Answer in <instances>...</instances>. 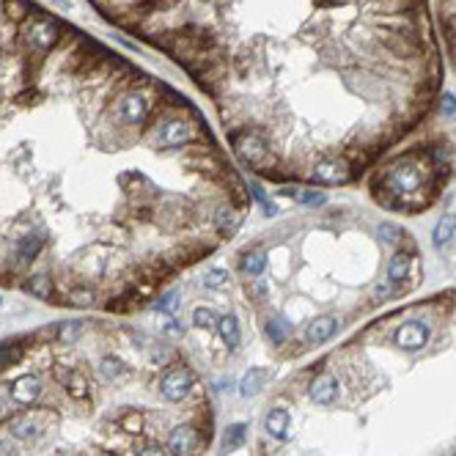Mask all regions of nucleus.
Returning <instances> with one entry per match:
<instances>
[{"label": "nucleus", "instance_id": "obj_1", "mask_svg": "<svg viewBox=\"0 0 456 456\" xmlns=\"http://www.w3.org/2000/svg\"><path fill=\"white\" fill-rule=\"evenodd\" d=\"M195 388H201V385H198L195 374H192L187 366L168 368V371L162 374V379H160V393H162V398H168V401H173V404L184 401Z\"/></svg>", "mask_w": 456, "mask_h": 456}, {"label": "nucleus", "instance_id": "obj_2", "mask_svg": "<svg viewBox=\"0 0 456 456\" xmlns=\"http://www.w3.org/2000/svg\"><path fill=\"white\" fill-rule=\"evenodd\" d=\"M149 97L140 94V91H127L118 105H116V118L124 124V127H140L149 116Z\"/></svg>", "mask_w": 456, "mask_h": 456}, {"label": "nucleus", "instance_id": "obj_3", "mask_svg": "<svg viewBox=\"0 0 456 456\" xmlns=\"http://www.w3.org/2000/svg\"><path fill=\"white\" fill-rule=\"evenodd\" d=\"M195 127L198 124H190L184 116H170V118H165V121L157 124V140L165 149H181L192 138Z\"/></svg>", "mask_w": 456, "mask_h": 456}, {"label": "nucleus", "instance_id": "obj_4", "mask_svg": "<svg viewBox=\"0 0 456 456\" xmlns=\"http://www.w3.org/2000/svg\"><path fill=\"white\" fill-rule=\"evenodd\" d=\"M311 176L316 179V181H322V184H344V181H349L352 176H355V168L346 162V160H338V157H333V160H319L316 165H314V170H311Z\"/></svg>", "mask_w": 456, "mask_h": 456}, {"label": "nucleus", "instance_id": "obj_5", "mask_svg": "<svg viewBox=\"0 0 456 456\" xmlns=\"http://www.w3.org/2000/svg\"><path fill=\"white\" fill-rule=\"evenodd\" d=\"M25 39L36 50H50L58 42V23H53L50 17H36L25 25Z\"/></svg>", "mask_w": 456, "mask_h": 456}, {"label": "nucleus", "instance_id": "obj_6", "mask_svg": "<svg viewBox=\"0 0 456 456\" xmlns=\"http://www.w3.org/2000/svg\"><path fill=\"white\" fill-rule=\"evenodd\" d=\"M6 431H9V437H12V440H17V442H31V440H36V437L45 431V423H42V418H39V415L23 412V415L9 418Z\"/></svg>", "mask_w": 456, "mask_h": 456}, {"label": "nucleus", "instance_id": "obj_7", "mask_svg": "<svg viewBox=\"0 0 456 456\" xmlns=\"http://www.w3.org/2000/svg\"><path fill=\"white\" fill-rule=\"evenodd\" d=\"M393 341H396L401 349H407V352H418L420 346L429 344V327H426L423 322H418V319L404 322V325L393 333Z\"/></svg>", "mask_w": 456, "mask_h": 456}, {"label": "nucleus", "instance_id": "obj_8", "mask_svg": "<svg viewBox=\"0 0 456 456\" xmlns=\"http://www.w3.org/2000/svg\"><path fill=\"white\" fill-rule=\"evenodd\" d=\"M42 390H45V388H42V379H39L36 374H23V377H17V379L12 382L9 396H12V401L20 404V407H31L34 401H39Z\"/></svg>", "mask_w": 456, "mask_h": 456}, {"label": "nucleus", "instance_id": "obj_9", "mask_svg": "<svg viewBox=\"0 0 456 456\" xmlns=\"http://www.w3.org/2000/svg\"><path fill=\"white\" fill-rule=\"evenodd\" d=\"M311 398H314L319 407L335 404V398H338V379H335L333 374H327V371L316 374V379L311 382Z\"/></svg>", "mask_w": 456, "mask_h": 456}, {"label": "nucleus", "instance_id": "obj_10", "mask_svg": "<svg viewBox=\"0 0 456 456\" xmlns=\"http://www.w3.org/2000/svg\"><path fill=\"white\" fill-rule=\"evenodd\" d=\"M168 451L170 453H192V451H198L201 445H203V440H201V434L195 431V429H187V426H179V429H173L170 434H168Z\"/></svg>", "mask_w": 456, "mask_h": 456}, {"label": "nucleus", "instance_id": "obj_11", "mask_svg": "<svg viewBox=\"0 0 456 456\" xmlns=\"http://www.w3.org/2000/svg\"><path fill=\"white\" fill-rule=\"evenodd\" d=\"M264 429L275 440H289V431H292V415H289V409H283V407L270 409L267 418H264Z\"/></svg>", "mask_w": 456, "mask_h": 456}, {"label": "nucleus", "instance_id": "obj_12", "mask_svg": "<svg viewBox=\"0 0 456 456\" xmlns=\"http://www.w3.org/2000/svg\"><path fill=\"white\" fill-rule=\"evenodd\" d=\"M42 248H45V234H23V237L17 240L14 256H17V262L28 264V262H34V259L42 253Z\"/></svg>", "mask_w": 456, "mask_h": 456}, {"label": "nucleus", "instance_id": "obj_13", "mask_svg": "<svg viewBox=\"0 0 456 456\" xmlns=\"http://www.w3.org/2000/svg\"><path fill=\"white\" fill-rule=\"evenodd\" d=\"M335 330H338V319H335V316H322V319H314V322L308 325L305 338H308L311 344H325V341H330V338L335 335Z\"/></svg>", "mask_w": 456, "mask_h": 456}, {"label": "nucleus", "instance_id": "obj_14", "mask_svg": "<svg viewBox=\"0 0 456 456\" xmlns=\"http://www.w3.org/2000/svg\"><path fill=\"white\" fill-rule=\"evenodd\" d=\"M270 379H273V371H270V368H251V371L240 379V396H245V398L256 396Z\"/></svg>", "mask_w": 456, "mask_h": 456}, {"label": "nucleus", "instance_id": "obj_15", "mask_svg": "<svg viewBox=\"0 0 456 456\" xmlns=\"http://www.w3.org/2000/svg\"><path fill=\"white\" fill-rule=\"evenodd\" d=\"M409 264H412V256L407 251H396L393 259H390V267H388V281L393 286H401L407 273H409Z\"/></svg>", "mask_w": 456, "mask_h": 456}, {"label": "nucleus", "instance_id": "obj_16", "mask_svg": "<svg viewBox=\"0 0 456 456\" xmlns=\"http://www.w3.org/2000/svg\"><path fill=\"white\" fill-rule=\"evenodd\" d=\"M64 385H66L69 396L77 398V401H86V398L91 396V388H88V382H86V377H83L80 371H69V374L64 377Z\"/></svg>", "mask_w": 456, "mask_h": 456}, {"label": "nucleus", "instance_id": "obj_17", "mask_svg": "<svg viewBox=\"0 0 456 456\" xmlns=\"http://www.w3.org/2000/svg\"><path fill=\"white\" fill-rule=\"evenodd\" d=\"M453 228H456V217L453 214H442L440 223H437V228H434V237H431V242H434L437 251H445V245H448V240L453 234Z\"/></svg>", "mask_w": 456, "mask_h": 456}, {"label": "nucleus", "instance_id": "obj_18", "mask_svg": "<svg viewBox=\"0 0 456 456\" xmlns=\"http://www.w3.org/2000/svg\"><path fill=\"white\" fill-rule=\"evenodd\" d=\"M217 325H220V335H223L225 346L231 352H237V346H240V322L234 316H223Z\"/></svg>", "mask_w": 456, "mask_h": 456}, {"label": "nucleus", "instance_id": "obj_19", "mask_svg": "<svg viewBox=\"0 0 456 456\" xmlns=\"http://www.w3.org/2000/svg\"><path fill=\"white\" fill-rule=\"evenodd\" d=\"M25 292H31V294L39 297V300H53V278H47V275H34V278L25 283Z\"/></svg>", "mask_w": 456, "mask_h": 456}, {"label": "nucleus", "instance_id": "obj_20", "mask_svg": "<svg viewBox=\"0 0 456 456\" xmlns=\"http://www.w3.org/2000/svg\"><path fill=\"white\" fill-rule=\"evenodd\" d=\"M442 20H445L451 50H453V58H456V0H442Z\"/></svg>", "mask_w": 456, "mask_h": 456}, {"label": "nucleus", "instance_id": "obj_21", "mask_svg": "<svg viewBox=\"0 0 456 456\" xmlns=\"http://www.w3.org/2000/svg\"><path fill=\"white\" fill-rule=\"evenodd\" d=\"M23 346L20 344H9V341H3L0 344V368H12V366H20V360H23Z\"/></svg>", "mask_w": 456, "mask_h": 456}, {"label": "nucleus", "instance_id": "obj_22", "mask_svg": "<svg viewBox=\"0 0 456 456\" xmlns=\"http://www.w3.org/2000/svg\"><path fill=\"white\" fill-rule=\"evenodd\" d=\"M264 267H267V256L262 251H253V253H248L242 259V273L251 275V278H259L264 273Z\"/></svg>", "mask_w": 456, "mask_h": 456}, {"label": "nucleus", "instance_id": "obj_23", "mask_svg": "<svg viewBox=\"0 0 456 456\" xmlns=\"http://www.w3.org/2000/svg\"><path fill=\"white\" fill-rule=\"evenodd\" d=\"M99 374H102L107 382H118V379L127 374V368H124V363H121L118 357H105V360L99 363Z\"/></svg>", "mask_w": 456, "mask_h": 456}, {"label": "nucleus", "instance_id": "obj_24", "mask_svg": "<svg viewBox=\"0 0 456 456\" xmlns=\"http://www.w3.org/2000/svg\"><path fill=\"white\" fill-rule=\"evenodd\" d=\"M245 437H248V426L245 423H234V426H228L225 429V437H223V448H240L242 442H245Z\"/></svg>", "mask_w": 456, "mask_h": 456}, {"label": "nucleus", "instance_id": "obj_25", "mask_svg": "<svg viewBox=\"0 0 456 456\" xmlns=\"http://www.w3.org/2000/svg\"><path fill=\"white\" fill-rule=\"evenodd\" d=\"M80 333H83V322H64L55 327V335L61 344H75Z\"/></svg>", "mask_w": 456, "mask_h": 456}, {"label": "nucleus", "instance_id": "obj_26", "mask_svg": "<svg viewBox=\"0 0 456 456\" xmlns=\"http://www.w3.org/2000/svg\"><path fill=\"white\" fill-rule=\"evenodd\" d=\"M228 270H223V267H212L209 273H206V278H203V283H206V289H225L228 286Z\"/></svg>", "mask_w": 456, "mask_h": 456}, {"label": "nucleus", "instance_id": "obj_27", "mask_svg": "<svg viewBox=\"0 0 456 456\" xmlns=\"http://www.w3.org/2000/svg\"><path fill=\"white\" fill-rule=\"evenodd\" d=\"M286 333H289V322H283V319H270L267 322V338L273 344H283Z\"/></svg>", "mask_w": 456, "mask_h": 456}, {"label": "nucleus", "instance_id": "obj_28", "mask_svg": "<svg viewBox=\"0 0 456 456\" xmlns=\"http://www.w3.org/2000/svg\"><path fill=\"white\" fill-rule=\"evenodd\" d=\"M118 426H121V431H127V434H140V431H143V415L132 409V412L121 415Z\"/></svg>", "mask_w": 456, "mask_h": 456}, {"label": "nucleus", "instance_id": "obj_29", "mask_svg": "<svg viewBox=\"0 0 456 456\" xmlns=\"http://www.w3.org/2000/svg\"><path fill=\"white\" fill-rule=\"evenodd\" d=\"M286 195H292V198H297L300 203H311V206H322L327 198L322 195V192H316V190H303V192H294V190H283Z\"/></svg>", "mask_w": 456, "mask_h": 456}, {"label": "nucleus", "instance_id": "obj_30", "mask_svg": "<svg viewBox=\"0 0 456 456\" xmlns=\"http://www.w3.org/2000/svg\"><path fill=\"white\" fill-rule=\"evenodd\" d=\"M94 300H97V294L91 292V289H72L69 292V303L72 305H80V308H88V305H94Z\"/></svg>", "mask_w": 456, "mask_h": 456}, {"label": "nucleus", "instance_id": "obj_31", "mask_svg": "<svg viewBox=\"0 0 456 456\" xmlns=\"http://www.w3.org/2000/svg\"><path fill=\"white\" fill-rule=\"evenodd\" d=\"M192 322H195L198 327H214L220 319H217V314H214L212 308H195V311H192Z\"/></svg>", "mask_w": 456, "mask_h": 456}, {"label": "nucleus", "instance_id": "obj_32", "mask_svg": "<svg viewBox=\"0 0 456 456\" xmlns=\"http://www.w3.org/2000/svg\"><path fill=\"white\" fill-rule=\"evenodd\" d=\"M6 12L12 14V20H25L31 14V9L23 3V0H6Z\"/></svg>", "mask_w": 456, "mask_h": 456}, {"label": "nucleus", "instance_id": "obj_33", "mask_svg": "<svg viewBox=\"0 0 456 456\" xmlns=\"http://www.w3.org/2000/svg\"><path fill=\"white\" fill-rule=\"evenodd\" d=\"M379 231L385 234V240H388V242H398V240H401V234H404L401 228H396L393 223H382V225H379Z\"/></svg>", "mask_w": 456, "mask_h": 456}, {"label": "nucleus", "instance_id": "obj_34", "mask_svg": "<svg viewBox=\"0 0 456 456\" xmlns=\"http://www.w3.org/2000/svg\"><path fill=\"white\" fill-rule=\"evenodd\" d=\"M393 292H396V289H393V283H390V281H388V283H382V281H379V283H374V303L388 300Z\"/></svg>", "mask_w": 456, "mask_h": 456}, {"label": "nucleus", "instance_id": "obj_35", "mask_svg": "<svg viewBox=\"0 0 456 456\" xmlns=\"http://www.w3.org/2000/svg\"><path fill=\"white\" fill-rule=\"evenodd\" d=\"M176 305H179V294H165L160 303H154L157 311H176Z\"/></svg>", "mask_w": 456, "mask_h": 456}, {"label": "nucleus", "instance_id": "obj_36", "mask_svg": "<svg viewBox=\"0 0 456 456\" xmlns=\"http://www.w3.org/2000/svg\"><path fill=\"white\" fill-rule=\"evenodd\" d=\"M6 415H9V409H6V404H3V401H0V423L6 420Z\"/></svg>", "mask_w": 456, "mask_h": 456}, {"label": "nucleus", "instance_id": "obj_37", "mask_svg": "<svg viewBox=\"0 0 456 456\" xmlns=\"http://www.w3.org/2000/svg\"><path fill=\"white\" fill-rule=\"evenodd\" d=\"M0 305H3V300H0Z\"/></svg>", "mask_w": 456, "mask_h": 456}]
</instances>
